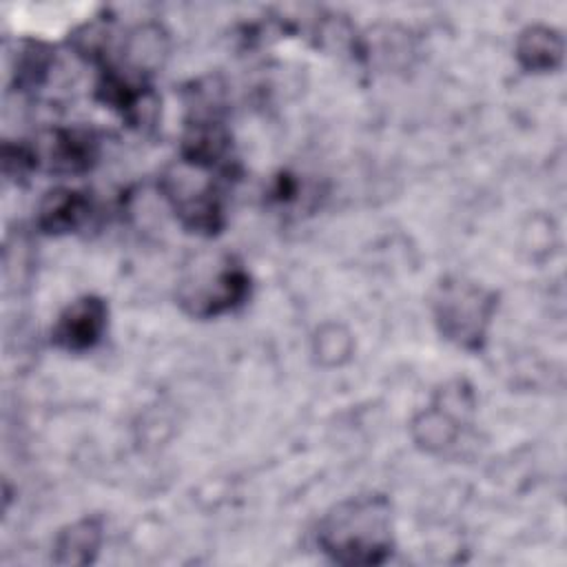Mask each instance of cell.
Masks as SVG:
<instances>
[{"mask_svg":"<svg viewBox=\"0 0 567 567\" xmlns=\"http://www.w3.org/2000/svg\"><path fill=\"white\" fill-rule=\"evenodd\" d=\"M319 549L339 565H381L394 551L392 503L383 494H359L332 505L317 527Z\"/></svg>","mask_w":567,"mask_h":567,"instance_id":"6da1fadb","label":"cell"},{"mask_svg":"<svg viewBox=\"0 0 567 567\" xmlns=\"http://www.w3.org/2000/svg\"><path fill=\"white\" fill-rule=\"evenodd\" d=\"M228 175L226 171L177 159L159 177V188L186 230L213 237L226 224L221 179Z\"/></svg>","mask_w":567,"mask_h":567,"instance_id":"7a4b0ae2","label":"cell"},{"mask_svg":"<svg viewBox=\"0 0 567 567\" xmlns=\"http://www.w3.org/2000/svg\"><path fill=\"white\" fill-rule=\"evenodd\" d=\"M250 275L235 255L197 259L177 284L179 308L195 319L233 312L250 297Z\"/></svg>","mask_w":567,"mask_h":567,"instance_id":"3957f363","label":"cell"},{"mask_svg":"<svg viewBox=\"0 0 567 567\" xmlns=\"http://www.w3.org/2000/svg\"><path fill=\"white\" fill-rule=\"evenodd\" d=\"M498 308V295L463 277H445L434 290L432 315L443 339L478 352L487 341V330Z\"/></svg>","mask_w":567,"mask_h":567,"instance_id":"277c9868","label":"cell"},{"mask_svg":"<svg viewBox=\"0 0 567 567\" xmlns=\"http://www.w3.org/2000/svg\"><path fill=\"white\" fill-rule=\"evenodd\" d=\"M474 408L472 390L461 381L445 385L430 408L419 412L410 425L414 443L425 452H443L461 436L463 414Z\"/></svg>","mask_w":567,"mask_h":567,"instance_id":"5b68a950","label":"cell"},{"mask_svg":"<svg viewBox=\"0 0 567 567\" xmlns=\"http://www.w3.org/2000/svg\"><path fill=\"white\" fill-rule=\"evenodd\" d=\"M33 168H44L53 175H82L97 162V137L86 128H53L40 144L31 146Z\"/></svg>","mask_w":567,"mask_h":567,"instance_id":"8992f818","label":"cell"},{"mask_svg":"<svg viewBox=\"0 0 567 567\" xmlns=\"http://www.w3.org/2000/svg\"><path fill=\"white\" fill-rule=\"evenodd\" d=\"M109 323V303L97 295L71 301L51 330V343L64 352H86L95 348Z\"/></svg>","mask_w":567,"mask_h":567,"instance_id":"52a82bcc","label":"cell"},{"mask_svg":"<svg viewBox=\"0 0 567 567\" xmlns=\"http://www.w3.org/2000/svg\"><path fill=\"white\" fill-rule=\"evenodd\" d=\"M91 215L93 204L89 193L71 186H58L42 197L35 224L47 235H69L80 230Z\"/></svg>","mask_w":567,"mask_h":567,"instance_id":"ba28073f","label":"cell"},{"mask_svg":"<svg viewBox=\"0 0 567 567\" xmlns=\"http://www.w3.org/2000/svg\"><path fill=\"white\" fill-rule=\"evenodd\" d=\"M514 53L527 73H551L563 64L565 40L554 27L532 24L518 33Z\"/></svg>","mask_w":567,"mask_h":567,"instance_id":"9c48e42d","label":"cell"},{"mask_svg":"<svg viewBox=\"0 0 567 567\" xmlns=\"http://www.w3.org/2000/svg\"><path fill=\"white\" fill-rule=\"evenodd\" d=\"M104 540V525L97 516L80 518L58 532L53 540V563L84 567L95 563Z\"/></svg>","mask_w":567,"mask_h":567,"instance_id":"30bf717a","label":"cell"},{"mask_svg":"<svg viewBox=\"0 0 567 567\" xmlns=\"http://www.w3.org/2000/svg\"><path fill=\"white\" fill-rule=\"evenodd\" d=\"M354 350L352 334L341 323H323L312 339V354L323 368L343 365Z\"/></svg>","mask_w":567,"mask_h":567,"instance_id":"8fae6325","label":"cell"}]
</instances>
